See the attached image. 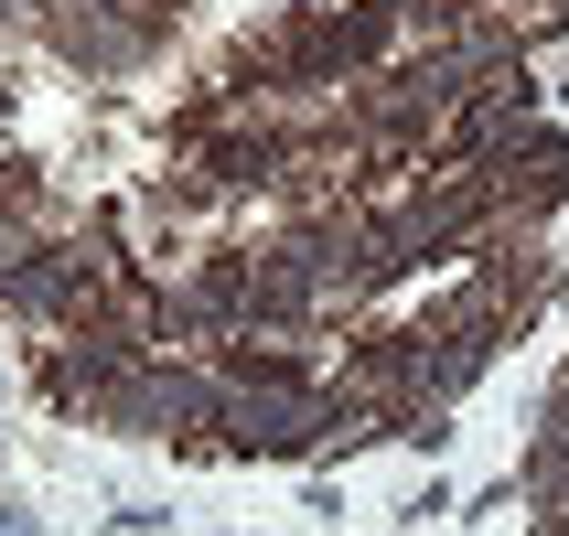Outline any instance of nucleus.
Returning a JSON list of instances; mask_svg holds the SVG:
<instances>
[{"label":"nucleus","instance_id":"1","mask_svg":"<svg viewBox=\"0 0 569 536\" xmlns=\"http://www.w3.org/2000/svg\"><path fill=\"white\" fill-rule=\"evenodd\" d=\"M226 429H237V451H301L322 418L290 408V386H269V397H237V408H226Z\"/></svg>","mask_w":569,"mask_h":536},{"label":"nucleus","instance_id":"2","mask_svg":"<svg viewBox=\"0 0 569 536\" xmlns=\"http://www.w3.org/2000/svg\"><path fill=\"white\" fill-rule=\"evenodd\" d=\"M387 32H398V11H355V22H312L301 43H290V64H301V75H322V64H366V54L387 43Z\"/></svg>","mask_w":569,"mask_h":536},{"label":"nucleus","instance_id":"3","mask_svg":"<svg viewBox=\"0 0 569 536\" xmlns=\"http://www.w3.org/2000/svg\"><path fill=\"white\" fill-rule=\"evenodd\" d=\"M0 290H11L22 312H54V301H64V269H54V257H43V269H11V280H0Z\"/></svg>","mask_w":569,"mask_h":536},{"label":"nucleus","instance_id":"4","mask_svg":"<svg viewBox=\"0 0 569 536\" xmlns=\"http://www.w3.org/2000/svg\"><path fill=\"white\" fill-rule=\"evenodd\" d=\"M226 365H237L248 386H301V365H290V354H258V344H226Z\"/></svg>","mask_w":569,"mask_h":536}]
</instances>
